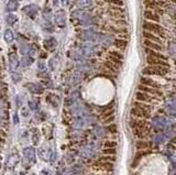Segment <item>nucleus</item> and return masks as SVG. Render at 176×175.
<instances>
[{"label":"nucleus","mask_w":176,"mask_h":175,"mask_svg":"<svg viewBox=\"0 0 176 175\" xmlns=\"http://www.w3.org/2000/svg\"><path fill=\"white\" fill-rule=\"evenodd\" d=\"M147 62L150 66H162V67H169V64L166 61H162V60H158V58H154L151 56H148Z\"/></svg>","instance_id":"7ed1b4c3"},{"label":"nucleus","mask_w":176,"mask_h":175,"mask_svg":"<svg viewBox=\"0 0 176 175\" xmlns=\"http://www.w3.org/2000/svg\"><path fill=\"white\" fill-rule=\"evenodd\" d=\"M130 114H132V117H137L139 119H147V118L150 117V114H151V112L144 111V110H141V109H139V108L133 107L130 110Z\"/></svg>","instance_id":"20e7f679"},{"label":"nucleus","mask_w":176,"mask_h":175,"mask_svg":"<svg viewBox=\"0 0 176 175\" xmlns=\"http://www.w3.org/2000/svg\"><path fill=\"white\" fill-rule=\"evenodd\" d=\"M113 120H115V117L111 116V117H108V118H106V119H104V124L105 125H110L113 122Z\"/></svg>","instance_id":"5701e85b"},{"label":"nucleus","mask_w":176,"mask_h":175,"mask_svg":"<svg viewBox=\"0 0 176 175\" xmlns=\"http://www.w3.org/2000/svg\"><path fill=\"white\" fill-rule=\"evenodd\" d=\"M138 89H139V92L147 93V94H149V95H153V96H155V97L161 96V95H162V93L160 92V89H154V88L148 87V86L141 85V84L138 86Z\"/></svg>","instance_id":"423d86ee"},{"label":"nucleus","mask_w":176,"mask_h":175,"mask_svg":"<svg viewBox=\"0 0 176 175\" xmlns=\"http://www.w3.org/2000/svg\"><path fill=\"white\" fill-rule=\"evenodd\" d=\"M147 52L149 53V56H151V57L158 58V60H162V61H166V60H167L166 56L163 55L162 53H158V52L152 51V50H150V49H147Z\"/></svg>","instance_id":"9b49d317"},{"label":"nucleus","mask_w":176,"mask_h":175,"mask_svg":"<svg viewBox=\"0 0 176 175\" xmlns=\"http://www.w3.org/2000/svg\"><path fill=\"white\" fill-rule=\"evenodd\" d=\"M141 85L148 86V87L154 88V89H160V87H161L156 82H154L153 79H151V78H148V77H142V78H141Z\"/></svg>","instance_id":"6e6552de"},{"label":"nucleus","mask_w":176,"mask_h":175,"mask_svg":"<svg viewBox=\"0 0 176 175\" xmlns=\"http://www.w3.org/2000/svg\"><path fill=\"white\" fill-rule=\"evenodd\" d=\"M136 148L138 149L139 151H142V150H147L149 148V144L144 141H138L136 143Z\"/></svg>","instance_id":"2eb2a0df"},{"label":"nucleus","mask_w":176,"mask_h":175,"mask_svg":"<svg viewBox=\"0 0 176 175\" xmlns=\"http://www.w3.org/2000/svg\"><path fill=\"white\" fill-rule=\"evenodd\" d=\"M134 107L136 108H139V109L141 110H144V111H148V112H151V106L147 105L145 103H141V101H136L134 103Z\"/></svg>","instance_id":"f8f14e48"},{"label":"nucleus","mask_w":176,"mask_h":175,"mask_svg":"<svg viewBox=\"0 0 176 175\" xmlns=\"http://www.w3.org/2000/svg\"><path fill=\"white\" fill-rule=\"evenodd\" d=\"M111 116H113V109H110L109 111L105 112V114H102V118H104V119H106V118H108V117H111Z\"/></svg>","instance_id":"b1692460"},{"label":"nucleus","mask_w":176,"mask_h":175,"mask_svg":"<svg viewBox=\"0 0 176 175\" xmlns=\"http://www.w3.org/2000/svg\"><path fill=\"white\" fill-rule=\"evenodd\" d=\"M110 55L111 56H115L116 58H118V60H120V61L122 60V55L120 53H118V52H116V51H111L110 52Z\"/></svg>","instance_id":"4be33fe9"},{"label":"nucleus","mask_w":176,"mask_h":175,"mask_svg":"<svg viewBox=\"0 0 176 175\" xmlns=\"http://www.w3.org/2000/svg\"><path fill=\"white\" fill-rule=\"evenodd\" d=\"M107 129H108V131H109V132H111V133L117 132V126H116V125H113V124L109 125V126L107 127Z\"/></svg>","instance_id":"aec40b11"},{"label":"nucleus","mask_w":176,"mask_h":175,"mask_svg":"<svg viewBox=\"0 0 176 175\" xmlns=\"http://www.w3.org/2000/svg\"><path fill=\"white\" fill-rule=\"evenodd\" d=\"M144 17L148 19V20L155 21V22H158V21H160V18H158V14L153 13V12H152V11H145V12H144Z\"/></svg>","instance_id":"ddd939ff"},{"label":"nucleus","mask_w":176,"mask_h":175,"mask_svg":"<svg viewBox=\"0 0 176 175\" xmlns=\"http://www.w3.org/2000/svg\"><path fill=\"white\" fill-rule=\"evenodd\" d=\"M100 161L102 162H115L116 161V157L113 155H104V156L100 157Z\"/></svg>","instance_id":"a211bd4d"},{"label":"nucleus","mask_w":176,"mask_h":175,"mask_svg":"<svg viewBox=\"0 0 176 175\" xmlns=\"http://www.w3.org/2000/svg\"><path fill=\"white\" fill-rule=\"evenodd\" d=\"M109 3H118V5H120L121 6L122 5V3L121 1H119V0H108Z\"/></svg>","instance_id":"393cba45"},{"label":"nucleus","mask_w":176,"mask_h":175,"mask_svg":"<svg viewBox=\"0 0 176 175\" xmlns=\"http://www.w3.org/2000/svg\"><path fill=\"white\" fill-rule=\"evenodd\" d=\"M143 36L145 38V40H149L151 41V42H154V43H162V40H161L160 38H158V36H155L154 34H152L151 32H148V31H144L143 32Z\"/></svg>","instance_id":"1a4fd4ad"},{"label":"nucleus","mask_w":176,"mask_h":175,"mask_svg":"<svg viewBox=\"0 0 176 175\" xmlns=\"http://www.w3.org/2000/svg\"><path fill=\"white\" fill-rule=\"evenodd\" d=\"M109 60H110V61L112 62L113 64H118V65H121V61H120V60H118V58H116L115 56L109 55Z\"/></svg>","instance_id":"412c9836"},{"label":"nucleus","mask_w":176,"mask_h":175,"mask_svg":"<svg viewBox=\"0 0 176 175\" xmlns=\"http://www.w3.org/2000/svg\"><path fill=\"white\" fill-rule=\"evenodd\" d=\"M115 44H116V46L119 47V49H126L128 42H127L126 40H120V39H117L116 42H115Z\"/></svg>","instance_id":"f3484780"},{"label":"nucleus","mask_w":176,"mask_h":175,"mask_svg":"<svg viewBox=\"0 0 176 175\" xmlns=\"http://www.w3.org/2000/svg\"><path fill=\"white\" fill-rule=\"evenodd\" d=\"M144 45L148 47V49L152 50V51H162L163 50V47L161 46V44L151 42V41H149V40H144Z\"/></svg>","instance_id":"9d476101"},{"label":"nucleus","mask_w":176,"mask_h":175,"mask_svg":"<svg viewBox=\"0 0 176 175\" xmlns=\"http://www.w3.org/2000/svg\"><path fill=\"white\" fill-rule=\"evenodd\" d=\"M99 162H101V163L96 162V164H97V165H100V167H101L102 170H109V171L112 170L113 164L111 163V162H102V161H99Z\"/></svg>","instance_id":"4468645a"},{"label":"nucleus","mask_w":176,"mask_h":175,"mask_svg":"<svg viewBox=\"0 0 176 175\" xmlns=\"http://www.w3.org/2000/svg\"><path fill=\"white\" fill-rule=\"evenodd\" d=\"M144 30L148 32H154V33L158 34V35H161L162 38H164V34H165V30L164 28H162L161 25L156 24V23H152V22H148V21H145L144 22Z\"/></svg>","instance_id":"f03ea898"},{"label":"nucleus","mask_w":176,"mask_h":175,"mask_svg":"<svg viewBox=\"0 0 176 175\" xmlns=\"http://www.w3.org/2000/svg\"><path fill=\"white\" fill-rule=\"evenodd\" d=\"M168 68L162 67V66H148L143 70V74L145 75H158V76H163L167 74Z\"/></svg>","instance_id":"f257e3e1"},{"label":"nucleus","mask_w":176,"mask_h":175,"mask_svg":"<svg viewBox=\"0 0 176 175\" xmlns=\"http://www.w3.org/2000/svg\"><path fill=\"white\" fill-rule=\"evenodd\" d=\"M137 97V101H141V103H148V101H154L156 100L158 97L152 96V95H149L147 93H142V92H138L136 95Z\"/></svg>","instance_id":"39448f33"},{"label":"nucleus","mask_w":176,"mask_h":175,"mask_svg":"<svg viewBox=\"0 0 176 175\" xmlns=\"http://www.w3.org/2000/svg\"><path fill=\"white\" fill-rule=\"evenodd\" d=\"M105 148H117V142L116 141H107L105 143Z\"/></svg>","instance_id":"6ab92c4d"},{"label":"nucleus","mask_w":176,"mask_h":175,"mask_svg":"<svg viewBox=\"0 0 176 175\" xmlns=\"http://www.w3.org/2000/svg\"><path fill=\"white\" fill-rule=\"evenodd\" d=\"M102 153L105 155H116L117 154V149L116 148H105L102 150Z\"/></svg>","instance_id":"dca6fc26"},{"label":"nucleus","mask_w":176,"mask_h":175,"mask_svg":"<svg viewBox=\"0 0 176 175\" xmlns=\"http://www.w3.org/2000/svg\"><path fill=\"white\" fill-rule=\"evenodd\" d=\"M147 125H148V122L145 119H136V118H132V119L130 120V126L132 127V128L139 129V130L144 129L145 127H147Z\"/></svg>","instance_id":"0eeeda50"}]
</instances>
